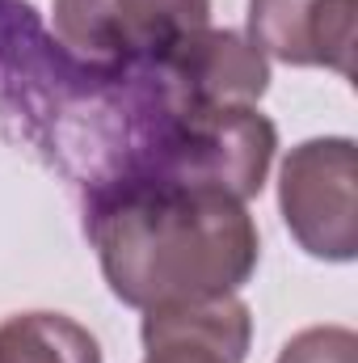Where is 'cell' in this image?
<instances>
[{
	"instance_id": "5b68a950",
	"label": "cell",
	"mask_w": 358,
	"mask_h": 363,
	"mask_svg": "<svg viewBox=\"0 0 358 363\" xmlns=\"http://www.w3.org/2000/svg\"><path fill=\"white\" fill-rule=\"evenodd\" d=\"M55 38L89 64H156L211 26V0H55Z\"/></svg>"
},
{
	"instance_id": "6da1fadb",
	"label": "cell",
	"mask_w": 358,
	"mask_h": 363,
	"mask_svg": "<svg viewBox=\"0 0 358 363\" xmlns=\"http://www.w3.org/2000/svg\"><path fill=\"white\" fill-rule=\"evenodd\" d=\"M181 110L161 64H89L30 0H0V127L81 199L148 178Z\"/></svg>"
},
{
	"instance_id": "ba28073f",
	"label": "cell",
	"mask_w": 358,
	"mask_h": 363,
	"mask_svg": "<svg viewBox=\"0 0 358 363\" xmlns=\"http://www.w3.org/2000/svg\"><path fill=\"white\" fill-rule=\"evenodd\" d=\"M144 363H245L253 342V313L232 296L181 300L144 313Z\"/></svg>"
},
{
	"instance_id": "277c9868",
	"label": "cell",
	"mask_w": 358,
	"mask_h": 363,
	"mask_svg": "<svg viewBox=\"0 0 358 363\" xmlns=\"http://www.w3.org/2000/svg\"><path fill=\"white\" fill-rule=\"evenodd\" d=\"M278 211L295 245L321 262L358 258V152L350 135L304 140L278 169Z\"/></svg>"
},
{
	"instance_id": "30bf717a",
	"label": "cell",
	"mask_w": 358,
	"mask_h": 363,
	"mask_svg": "<svg viewBox=\"0 0 358 363\" xmlns=\"http://www.w3.org/2000/svg\"><path fill=\"white\" fill-rule=\"evenodd\" d=\"M278 363H358V334L346 325H312L299 330Z\"/></svg>"
},
{
	"instance_id": "8992f818",
	"label": "cell",
	"mask_w": 358,
	"mask_h": 363,
	"mask_svg": "<svg viewBox=\"0 0 358 363\" xmlns=\"http://www.w3.org/2000/svg\"><path fill=\"white\" fill-rule=\"evenodd\" d=\"M358 0H249V43L291 68L354 77Z\"/></svg>"
},
{
	"instance_id": "3957f363",
	"label": "cell",
	"mask_w": 358,
	"mask_h": 363,
	"mask_svg": "<svg viewBox=\"0 0 358 363\" xmlns=\"http://www.w3.org/2000/svg\"><path fill=\"white\" fill-rule=\"evenodd\" d=\"M278 152V127L258 106H185L152 174L139 182L219 186L236 199H258Z\"/></svg>"
},
{
	"instance_id": "52a82bcc",
	"label": "cell",
	"mask_w": 358,
	"mask_h": 363,
	"mask_svg": "<svg viewBox=\"0 0 358 363\" xmlns=\"http://www.w3.org/2000/svg\"><path fill=\"white\" fill-rule=\"evenodd\" d=\"M181 106H258L270 89V60L236 30H198L156 60Z\"/></svg>"
},
{
	"instance_id": "9c48e42d",
	"label": "cell",
	"mask_w": 358,
	"mask_h": 363,
	"mask_svg": "<svg viewBox=\"0 0 358 363\" xmlns=\"http://www.w3.org/2000/svg\"><path fill=\"white\" fill-rule=\"evenodd\" d=\"M0 363H101V342L64 313H17L0 325Z\"/></svg>"
},
{
	"instance_id": "7a4b0ae2",
	"label": "cell",
	"mask_w": 358,
	"mask_h": 363,
	"mask_svg": "<svg viewBox=\"0 0 358 363\" xmlns=\"http://www.w3.org/2000/svg\"><path fill=\"white\" fill-rule=\"evenodd\" d=\"M81 203L85 237L110 291L144 313L232 296L262 262V237L245 199L219 186L127 182Z\"/></svg>"
}]
</instances>
